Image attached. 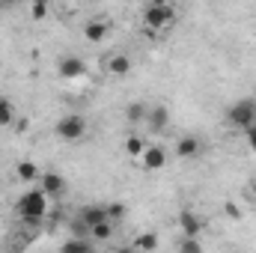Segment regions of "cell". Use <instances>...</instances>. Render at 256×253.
Wrapping results in <instances>:
<instances>
[{"label":"cell","mask_w":256,"mask_h":253,"mask_svg":"<svg viewBox=\"0 0 256 253\" xmlns=\"http://www.w3.org/2000/svg\"><path fill=\"white\" fill-rule=\"evenodd\" d=\"M200 152H202L200 137H194V134H182V137L176 140V158L191 161V158H200Z\"/></svg>","instance_id":"cell-5"},{"label":"cell","mask_w":256,"mask_h":253,"mask_svg":"<svg viewBox=\"0 0 256 253\" xmlns=\"http://www.w3.org/2000/svg\"><path fill=\"white\" fill-rule=\"evenodd\" d=\"M57 72H60V78H66V80H78V78L86 74V63L80 57H63L57 63Z\"/></svg>","instance_id":"cell-6"},{"label":"cell","mask_w":256,"mask_h":253,"mask_svg":"<svg viewBox=\"0 0 256 253\" xmlns=\"http://www.w3.org/2000/svg\"><path fill=\"white\" fill-rule=\"evenodd\" d=\"M140 164H143L146 170H161V167L167 164V152H164L161 146H146L143 155H140Z\"/></svg>","instance_id":"cell-8"},{"label":"cell","mask_w":256,"mask_h":253,"mask_svg":"<svg viewBox=\"0 0 256 253\" xmlns=\"http://www.w3.org/2000/svg\"><path fill=\"white\" fill-rule=\"evenodd\" d=\"M15 212L21 214V220H24L30 230H39L42 220H45V214H48V194L42 188L24 190V194L18 196V202H15Z\"/></svg>","instance_id":"cell-1"},{"label":"cell","mask_w":256,"mask_h":253,"mask_svg":"<svg viewBox=\"0 0 256 253\" xmlns=\"http://www.w3.org/2000/svg\"><path fill=\"white\" fill-rule=\"evenodd\" d=\"M179 250H182V253H200V250H202L200 236H185V242L179 244Z\"/></svg>","instance_id":"cell-23"},{"label":"cell","mask_w":256,"mask_h":253,"mask_svg":"<svg viewBox=\"0 0 256 253\" xmlns=\"http://www.w3.org/2000/svg\"><path fill=\"white\" fill-rule=\"evenodd\" d=\"M39 188L45 190L48 196H60L66 190V179L60 173H42V179H39Z\"/></svg>","instance_id":"cell-10"},{"label":"cell","mask_w":256,"mask_h":253,"mask_svg":"<svg viewBox=\"0 0 256 253\" xmlns=\"http://www.w3.org/2000/svg\"><path fill=\"white\" fill-rule=\"evenodd\" d=\"M54 134L60 140H66V143H74V140H80L86 134V120L80 114H66L63 120L54 126Z\"/></svg>","instance_id":"cell-3"},{"label":"cell","mask_w":256,"mask_h":253,"mask_svg":"<svg viewBox=\"0 0 256 253\" xmlns=\"http://www.w3.org/2000/svg\"><path fill=\"white\" fill-rule=\"evenodd\" d=\"M126 214H128V206H126V202H120V200H116V202H108V218H110L114 224H120Z\"/></svg>","instance_id":"cell-21"},{"label":"cell","mask_w":256,"mask_h":253,"mask_svg":"<svg viewBox=\"0 0 256 253\" xmlns=\"http://www.w3.org/2000/svg\"><path fill=\"white\" fill-rule=\"evenodd\" d=\"M146 110H149V108H146L143 102H131L126 108V120L131 126H134V122H143V120H146Z\"/></svg>","instance_id":"cell-18"},{"label":"cell","mask_w":256,"mask_h":253,"mask_svg":"<svg viewBox=\"0 0 256 253\" xmlns=\"http://www.w3.org/2000/svg\"><path fill=\"white\" fill-rule=\"evenodd\" d=\"M12 126H15V104L0 96V128H12Z\"/></svg>","instance_id":"cell-15"},{"label":"cell","mask_w":256,"mask_h":253,"mask_svg":"<svg viewBox=\"0 0 256 253\" xmlns=\"http://www.w3.org/2000/svg\"><path fill=\"white\" fill-rule=\"evenodd\" d=\"M9 3H12V0H0V12H3V9H6Z\"/></svg>","instance_id":"cell-27"},{"label":"cell","mask_w":256,"mask_h":253,"mask_svg":"<svg viewBox=\"0 0 256 253\" xmlns=\"http://www.w3.org/2000/svg\"><path fill=\"white\" fill-rule=\"evenodd\" d=\"M108 72H110L114 78H126L128 72H131V57H128V54H114V57L108 60Z\"/></svg>","instance_id":"cell-13"},{"label":"cell","mask_w":256,"mask_h":253,"mask_svg":"<svg viewBox=\"0 0 256 253\" xmlns=\"http://www.w3.org/2000/svg\"><path fill=\"white\" fill-rule=\"evenodd\" d=\"M15 176H18V182H39V179H42V170H39L33 161H21V164L15 167Z\"/></svg>","instance_id":"cell-14"},{"label":"cell","mask_w":256,"mask_h":253,"mask_svg":"<svg viewBox=\"0 0 256 253\" xmlns=\"http://www.w3.org/2000/svg\"><path fill=\"white\" fill-rule=\"evenodd\" d=\"M146 122H149V128L158 134V131H164V128L170 126V110H167L164 104H155V108L146 110Z\"/></svg>","instance_id":"cell-9"},{"label":"cell","mask_w":256,"mask_h":253,"mask_svg":"<svg viewBox=\"0 0 256 253\" xmlns=\"http://www.w3.org/2000/svg\"><path fill=\"white\" fill-rule=\"evenodd\" d=\"M202 226H206V220H202L200 214H194L191 208H182V212H179V230H182L185 236H200Z\"/></svg>","instance_id":"cell-7"},{"label":"cell","mask_w":256,"mask_h":253,"mask_svg":"<svg viewBox=\"0 0 256 253\" xmlns=\"http://www.w3.org/2000/svg\"><path fill=\"white\" fill-rule=\"evenodd\" d=\"M248 194H250V200L256 202V176L250 179V182H248Z\"/></svg>","instance_id":"cell-26"},{"label":"cell","mask_w":256,"mask_h":253,"mask_svg":"<svg viewBox=\"0 0 256 253\" xmlns=\"http://www.w3.org/2000/svg\"><path fill=\"white\" fill-rule=\"evenodd\" d=\"M63 248L66 250H92L96 242H92V236H74L72 242H66Z\"/></svg>","instance_id":"cell-19"},{"label":"cell","mask_w":256,"mask_h":253,"mask_svg":"<svg viewBox=\"0 0 256 253\" xmlns=\"http://www.w3.org/2000/svg\"><path fill=\"white\" fill-rule=\"evenodd\" d=\"M149 3H155V6H158V3H170V0H149Z\"/></svg>","instance_id":"cell-28"},{"label":"cell","mask_w":256,"mask_h":253,"mask_svg":"<svg viewBox=\"0 0 256 253\" xmlns=\"http://www.w3.org/2000/svg\"><path fill=\"white\" fill-rule=\"evenodd\" d=\"M176 21V6L173 3H149L146 6V12H143V24H146V30L149 33H158L161 27H167V24H173Z\"/></svg>","instance_id":"cell-2"},{"label":"cell","mask_w":256,"mask_h":253,"mask_svg":"<svg viewBox=\"0 0 256 253\" xmlns=\"http://www.w3.org/2000/svg\"><path fill=\"white\" fill-rule=\"evenodd\" d=\"M131 248H134V250H155V248H158V236H155V232H140V236L131 242Z\"/></svg>","instance_id":"cell-17"},{"label":"cell","mask_w":256,"mask_h":253,"mask_svg":"<svg viewBox=\"0 0 256 253\" xmlns=\"http://www.w3.org/2000/svg\"><path fill=\"white\" fill-rule=\"evenodd\" d=\"M224 214H226L230 220H242V218H244V212H242V206H238L236 200H226V202H224Z\"/></svg>","instance_id":"cell-24"},{"label":"cell","mask_w":256,"mask_h":253,"mask_svg":"<svg viewBox=\"0 0 256 253\" xmlns=\"http://www.w3.org/2000/svg\"><path fill=\"white\" fill-rule=\"evenodd\" d=\"M30 18L33 21H45L48 18V0H33L30 3Z\"/></svg>","instance_id":"cell-22"},{"label":"cell","mask_w":256,"mask_h":253,"mask_svg":"<svg viewBox=\"0 0 256 253\" xmlns=\"http://www.w3.org/2000/svg\"><path fill=\"white\" fill-rule=\"evenodd\" d=\"M143 149H146V143H143V137H137V134H131L126 140V152L128 158H140L143 155Z\"/></svg>","instance_id":"cell-20"},{"label":"cell","mask_w":256,"mask_h":253,"mask_svg":"<svg viewBox=\"0 0 256 253\" xmlns=\"http://www.w3.org/2000/svg\"><path fill=\"white\" fill-rule=\"evenodd\" d=\"M90 236H92V242H108L114 236V220H102V224L90 226Z\"/></svg>","instance_id":"cell-16"},{"label":"cell","mask_w":256,"mask_h":253,"mask_svg":"<svg viewBox=\"0 0 256 253\" xmlns=\"http://www.w3.org/2000/svg\"><path fill=\"white\" fill-rule=\"evenodd\" d=\"M108 33H110L108 21H90V24L84 27V39H86V42H92V45L104 42V39H108Z\"/></svg>","instance_id":"cell-11"},{"label":"cell","mask_w":256,"mask_h":253,"mask_svg":"<svg viewBox=\"0 0 256 253\" xmlns=\"http://www.w3.org/2000/svg\"><path fill=\"white\" fill-rule=\"evenodd\" d=\"M226 120H230V126H236V128H242V131H244L248 126H254V122H256V102L242 98V102L230 104Z\"/></svg>","instance_id":"cell-4"},{"label":"cell","mask_w":256,"mask_h":253,"mask_svg":"<svg viewBox=\"0 0 256 253\" xmlns=\"http://www.w3.org/2000/svg\"><path fill=\"white\" fill-rule=\"evenodd\" d=\"M244 140H248V149H250V152H256V122L244 128Z\"/></svg>","instance_id":"cell-25"},{"label":"cell","mask_w":256,"mask_h":253,"mask_svg":"<svg viewBox=\"0 0 256 253\" xmlns=\"http://www.w3.org/2000/svg\"><path fill=\"white\" fill-rule=\"evenodd\" d=\"M80 220H84L86 226H96V224H102V220H110V218H108V206H102V202L86 206V208L80 212Z\"/></svg>","instance_id":"cell-12"}]
</instances>
